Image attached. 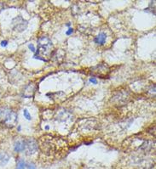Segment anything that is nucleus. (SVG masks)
Listing matches in <instances>:
<instances>
[{
    "mask_svg": "<svg viewBox=\"0 0 156 169\" xmlns=\"http://www.w3.org/2000/svg\"><path fill=\"white\" fill-rule=\"evenodd\" d=\"M52 46L51 42L47 38H40L38 41V49H36L35 55L33 56L34 59H38L43 61H46L44 57L49 55L50 51V48Z\"/></svg>",
    "mask_w": 156,
    "mask_h": 169,
    "instance_id": "obj_1",
    "label": "nucleus"
},
{
    "mask_svg": "<svg viewBox=\"0 0 156 169\" xmlns=\"http://www.w3.org/2000/svg\"><path fill=\"white\" fill-rule=\"evenodd\" d=\"M18 119L16 113L6 107L0 108V123L7 125L9 127H13Z\"/></svg>",
    "mask_w": 156,
    "mask_h": 169,
    "instance_id": "obj_2",
    "label": "nucleus"
},
{
    "mask_svg": "<svg viewBox=\"0 0 156 169\" xmlns=\"http://www.w3.org/2000/svg\"><path fill=\"white\" fill-rule=\"evenodd\" d=\"M106 39H107V34L105 32H102L98 34L97 36H96V38H94V42H95V43L102 46V45L105 44Z\"/></svg>",
    "mask_w": 156,
    "mask_h": 169,
    "instance_id": "obj_3",
    "label": "nucleus"
},
{
    "mask_svg": "<svg viewBox=\"0 0 156 169\" xmlns=\"http://www.w3.org/2000/svg\"><path fill=\"white\" fill-rule=\"evenodd\" d=\"M26 150V140H18L14 145V150L16 152H22Z\"/></svg>",
    "mask_w": 156,
    "mask_h": 169,
    "instance_id": "obj_4",
    "label": "nucleus"
},
{
    "mask_svg": "<svg viewBox=\"0 0 156 169\" xmlns=\"http://www.w3.org/2000/svg\"><path fill=\"white\" fill-rule=\"evenodd\" d=\"M10 155L5 152H0V167L5 166L10 161Z\"/></svg>",
    "mask_w": 156,
    "mask_h": 169,
    "instance_id": "obj_5",
    "label": "nucleus"
},
{
    "mask_svg": "<svg viewBox=\"0 0 156 169\" xmlns=\"http://www.w3.org/2000/svg\"><path fill=\"white\" fill-rule=\"evenodd\" d=\"M26 162L24 161V160H22V159H20L19 160V162H17V164H16V169H25L26 168Z\"/></svg>",
    "mask_w": 156,
    "mask_h": 169,
    "instance_id": "obj_6",
    "label": "nucleus"
},
{
    "mask_svg": "<svg viewBox=\"0 0 156 169\" xmlns=\"http://www.w3.org/2000/svg\"><path fill=\"white\" fill-rule=\"evenodd\" d=\"M23 116H24V117H25L27 120H28V121H31V120H32L31 114L29 113V112H28L27 109H24V110H23Z\"/></svg>",
    "mask_w": 156,
    "mask_h": 169,
    "instance_id": "obj_7",
    "label": "nucleus"
},
{
    "mask_svg": "<svg viewBox=\"0 0 156 169\" xmlns=\"http://www.w3.org/2000/svg\"><path fill=\"white\" fill-rule=\"evenodd\" d=\"M28 49H29L33 53H35V52H36V48H35V46H34L33 43H29V44H28Z\"/></svg>",
    "mask_w": 156,
    "mask_h": 169,
    "instance_id": "obj_8",
    "label": "nucleus"
},
{
    "mask_svg": "<svg viewBox=\"0 0 156 169\" xmlns=\"http://www.w3.org/2000/svg\"><path fill=\"white\" fill-rule=\"evenodd\" d=\"M26 168L27 169H37L36 166H35L33 163H29V164H27V165L26 166Z\"/></svg>",
    "mask_w": 156,
    "mask_h": 169,
    "instance_id": "obj_9",
    "label": "nucleus"
},
{
    "mask_svg": "<svg viewBox=\"0 0 156 169\" xmlns=\"http://www.w3.org/2000/svg\"><path fill=\"white\" fill-rule=\"evenodd\" d=\"M8 41L7 40H3L2 42H1V43H0V45H1V47H3V48H5V47H7L8 46Z\"/></svg>",
    "mask_w": 156,
    "mask_h": 169,
    "instance_id": "obj_10",
    "label": "nucleus"
},
{
    "mask_svg": "<svg viewBox=\"0 0 156 169\" xmlns=\"http://www.w3.org/2000/svg\"><path fill=\"white\" fill-rule=\"evenodd\" d=\"M73 32H74V28L69 27V28H68V30L66 32V35H67V36H70Z\"/></svg>",
    "mask_w": 156,
    "mask_h": 169,
    "instance_id": "obj_11",
    "label": "nucleus"
},
{
    "mask_svg": "<svg viewBox=\"0 0 156 169\" xmlns=\"http://www.w3.org/2000/svg\"><path fill=\"white\" fill-rule=\"evenodd\" d=\"M90 82H92L93 84H97V79L95 76L91 77V78H90Z\"/></svg>",
    "mask_w": 156,
    "mask_h": 169,
    "instance_id": "obj_12",
    "label": "nucleus"
},
{
    "mask_svg": "<svg viewBox=\"0 0 156 169\" xmlns=\"http://www.w3.org/2000/svg\"><path fill=\"white\" fill-rule=\"evenodd\" d=\"M17 131L18 132H20L21 131V126H18V127H17Z\"/></svg>",
    "mask_w": 156,
    "mask_h": 169,
    "instance_id": "obj_13",
    "label": "nucleus"
},
{
    "mask_svg": "<svg viewBox=\"0 0 156 169\" xmlns=\"http://www.w3.org/2000/svg\"><path fill=\"white\" fill-rule=\"evenodd\" d=\"M70 26H71V23H70V22H68V23L66 24V26H67V27H69Z\"/></svg>",
    "mask_w": 156,
    "mask_h": 169,
    "instance_id": "obj_14",
    "label": "nucleus"
},
{
    "mask_svg": "<svg viewBox=\"0 0 156 169\" xmlns=\"http://www.w3.org/2000/svg\"><path fill=\"white\" fill-rule=\"evenodd\" d=\"M49 129H50V127H49V126H45V130H47V131H48Z\"/></svg>",
    "mask_w": 156,
    "mask_h": 169,
    "instance_id": "obj_15",
    "label": "nucleus"
}]
</instances>
